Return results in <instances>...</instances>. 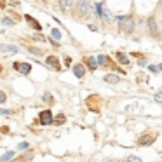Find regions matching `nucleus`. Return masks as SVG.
Here are the masks:
<instances>
[{
  "instance_id": "nucleus-25",
  "label": "nucleus",
  "mask_w": 162,
  "mask_h": 162,
  "mask_svg": "<svg viewBox=\"0 0 162 162\" xmlns=\"http://www.w3.org/2000/svg\"><path fill=\"white\" fill-rule=\"evenodd\" d=\"M5 99H7V96H5V92H2V91H0V103H4Z\"/></svg>"
},
{
  "instance_id": "nucleus-14",
  "label": "nucleus",
  "mask_w": 162,
  "mask_h": 162,
  "mask_svg": "<svg viewBox=\"0 0 162 162\" xmlns=\"http://www.w3.org/2000/svg\"><path fill=\"white\" fill-rule=\"evenodd\" d=\"M24 19H26V21H28V23H30V24H32L35 30H40V24H38V23H37V21L32 18V16H24Z\"/></svg>"
},
{
  "instance_id": "nucleus-18",
  "label": "nucleus",
  "mask_w": 162,
  "mask_h": 162,
  "mask_svg": "<svg viewBox=\"0 0 162 162\" xmlns=\"http://www.w3.org/2000/svg\"><path fill=\"white\" fill-rule=\"evenodd\" d=\"M98 65H107V56H98Z\"/></svg>"
},
{
  "instance_id": "nucleus-3",
  "label": "nucleus",
  "mask_w": 162,
  "mask_h": 162,
  "mask_svg": "<svg viewBox=\"0 0 162 162\" xmlns=\"http://www.w3.org/2000/svg\"><path fill=\"white\" fill-rule=\"evenodd\" d=\"M96 11H98V16L103 19V21H107V23L112 21V19H110V14H108V11L103 7V4H98V5H96Z\"/></svg>"
},
{
  "instance_id": "nucleus-33",
  "label": "nucleus",
  "mask_w": 162,
  "mask_h": 162,
  "mask_svg": "<svg viewBox=\"0 0 162 162\" xmlns=\"http://www.w3.org/2000/svg\"><path fill=\"white\" fill-rule=\"evenodd\" d=\"M0 73H2V65H0Z\"/></svg>"
},
{
  "instance_id": "nucleus-15",
  "label": "nucleus",
  "mask_w": 162,
  "mask_h": 162,
  "mask_svg": "<svg viewBox=\"0 0 162 162\" xmlns=\"http://www.w3.org/2000/svg\"><path fill=\"white\" fill-rule=\"evenodd\" d=\"M138 143H140V145H150V143H152V136H141Z\"/></svg>"
},
{
  "instance_id": "nucleus-7",
  "label": "nucleus",
  "mask_w": 162,
  "mask_h": 162,
  "mask_svg": "<svg viewBox=\"0 0 162 162\" xmlns=\"http://www.w3.org/2000/svg\"><path fill=\"white\" fill-rule=\"evenodd\" d=\"M73 73H75V77L82 78V77H84V73H86V68H84V65H75V66H73Z\"/></svg>"
},
{
  "instance_id": "nucleus-10",
  "label": "nucleus",
  "mask_w": 162,
  "mask_h": 162,
  "mask_svg": "<svg viewBox=\"0 0 162 162\" xmlns=\"http://www.w3.org/2000/svg\"><path fill=\"white\" fill-rule=\"evenodd\" d=\"M105 80H107L108 84H119V82H120V78H119L117 75H112V73L105 77Z\"/></svg>"
},
{
  "instance_id": "nucleus-19",
  "label": "nucleus",
  "mask_w": 162,
  "mask_h": 162,
  "mask_svg": "<svg viewBox=\"0 0 162 162\" xmlns=\"http://www.w3.org/2000/svg\"><path fill=\"white\" fill-rule=\"evenodd\" d=\"M5 26H14V21L12 19H9V18H4V21H2Z\"/></svg>"
},
{
  "instance_id": "nucleus-6",
  "label": "nucleus",
  "mask_w": 162,
  "mask_h": 162,
  "mask_svg": "<svg viewBox=\"0 0 162 162\" xmlns=\"http://www.w3.org/2000/svg\"><path fill=\"white\" fill-rule=\"evenodd\" d=\"M148 28H150V35H152V37L159 35V32H157V24H155V18L148 19Z\"/></svg>"
},
{
  "instance_id": "nucleus-24",
  "label": "nucleus",
  "mask_w": 162,
  "mask_h": 162,
  "mask_svg": "<svg viewBox=\"0 0 162 162\" xmlns=\"http://www.w3.org/2000/svg\"><path fill=\"white\" fill-rule=\"evenodd\" d=\"M155 101H157V103H162V91L155 94Z\"/></svg>"
},
{
  "instance_id": "nucleus-28",
  "label": "nucleus",
  "mask_w": 162,
  "mask_h": 162,
  "mask_svg": "<svg viewBox=\"0 0 162 162\" xmlns=\"http://www.w3.org/2000/svg\"><path fill=\"white\" fill-rule=\"evenodd\" d=\"M159 70V66H155V65H150V72H157Z\"/></svg>"
},
{
  "instance_id": "nucleus-26",
  "label": "nucleus",
  "mask_w": 162,
  "mask_h": 162,
  "mask_svg": "<svg viewBox=\"0 0 162 162\" xmlns=\"http://www.w3.org/2000/svg\"><path fill=\"white\" fill-rule=\"evenodd\" d=\"M19 150H24V148H28V143L24 141V143H19V146H18Z\"/></svg>"
},
{
  "instance_id": "nucleus-23",
  "label": "nucleus",
  "mask_w": 162,
  "mask_h": 162,
  "mask_svg": "<svg viewBox=\"0 0 162 162\" xmlns=\"http://www.w3.org/2000/svg\"><path fill=\"white\" fill-rule=\"evenodd\" d=\"M44 101H47V103H53V96H51V94H44Z\"/></svg>"
},
{
  "instance_id": "nucleus-16",
  "label": "nucleus",
  "mask_w": 162,
  "mask_h": 162,
  "mask_svg": "<svg viewBox=\"0 0 162 162\" xmlns=\"http://www.w3.org/2000/svg\"><path fill=\"white\" fill-rule=\"evenodd\" d=\"M117 59H119V63H122V65H127V63H129V59H127L124 54H117Z\"/></svg>"
},
{
  "instance_id": "nucleus-32",
  "label": "nucleus",
  "mask_w": 162,
  "mask_h": 162,
  "mask_svg": "<svg viewBox=\"0 0 162 162\" xmlns=\"http://www.w3.org/2000/svg\"><path fill=\"white\" fill-rule=\"evenodd\" d=\"M159 70H162V65H159Z\"/></svg>"
},
{
  "instance_id": "nucleus-5",
  "label": "nucleus",
  "mask_w": 162,
  "mask_h": 162,
  "mask_svg": "<svg viewBox=\"0 0 162 162\" xmlns=\"http://www.w3.org/2000/svg\"><path fill=\"white\" fill-rule=\"evenodd\" d=\"M51 122H53V113H51L49 110L42 112V113H40V124L47 126V124H51Z\"/></svg>"
},
{
  "instance_id": "nucleus-21",
  "label": "nucleus",
  "mask_w": 162,
  "mask_h": 162,
  "mask_svg": "<svg viewBox=\"0 0 162 162\" xmlns=\"http://www.w3.org/2000/svg\"><path fill=\"white\" fill-rule=\"evenodd\" d=\"M51 35L54 37V40H59V38H61V33H59L58 30H53V32H51Z\"/></svg>"
},
{
  "instance_id": "nucleus-27",
  "label": "nucleus",
  "mask_w": 162,
  "mask_h": 162,
  "mask_svg": "<svg viewBox=\"0 0 162 162\" xmlns=\"http://www.w3.org/2000/svg\"><path fill=\"white\" fill-rule=\"evenodd\" d=\"M12 112L11 110H0V115H11Z\"/></svg>"
},
{
  "instance_id": "nucleus-30",
  "label": "nucleus",
  "mask_w": 162,
  "mask_h": 162,
  "mask_svg": "<svg viewBox=\"0 0 162 162\" xmlns=\"http://www.w3.org/2000/svg\"><path fill=\"white\" fill-rule=\"evenodd\" d=\"M9 2H11L12 5H18V4H19V0H9Z\"/></svg>"
},
{
  "instance_id": "nucleus-2",
  "label": "nucleus",
  "mask_w": 162,
  "mask_h": 162,
  "mask_svg": "<svg viewBox=\"0 0 162 162\" xmlns=\"http://www.w3.org/2000/svg\"><path fill=\"white\" fill-rule=\"evenodd\" d=\"M77 9L80 16H87L89 14V4L86 0H77Z\"/></svg>"
},
{
  "instance_id": "nucleus-1",
  "label": "nucleus",
  "mask_w": 162,
  "mask_h": 162,
  "mask_svg": "<svg viewBox=\"0 0 162 162\" xmlns=\"http://www.w3.org/2000/svg\"><path fill=\"white\" fill-rule=\"evenodd\" d=\"M117 23H119V28L122 32H132V28H134V21H132V18H129V16H119L117 18Z\"/></svg>"
},
{
  "instance_id": "nucleus-17",
  "label": "nucleus",
  "mask_w": 162,
  "mask_h": 162,
  "mask_svg": "<svg viewBox=\"0 0 162 162\" xmlns=\"http://www.w3.org/2000/svg\"><path fill=\"white\" fill-rule=\"evenodd\" d=\"M126 161H127V162H143L141 159H140V157H136V155H129Z\"/></svg>"
},
{
  "instance_id": "nucleus-8",
  "label": "nucleus",
  "mask_w": 162,
  "mask_h": 162,
  "mask_svg": "<svg viewBox=\"0 0 162 162\" xmlns=\"http://www.w3.org/2000/svg\"><path fill=\"white\" fill-rule=\"evenodd\" d=\"M45 61H47V65H49V66H54L56 70H59V61H58V58H56V56H49Z\"/></svg>"
},
{
  "instance_id": "nucleus-4",
  "label": "nucleus",
  "mask_w": 162,
  "mask_h": 162,
  "mask_svg": "<svg viewBox=\"0 0 162 162\" xmlns=\"http://www.w3.org/2000/svg\"><path fill=\"white\" fill-rule=\"evenodd\" d=\"M14 70H18L23 75H28V73L32 72V66L28 63H14Z\"/></svg>"
},
{
  "instance_id": "nucleus-22",
  "label": "nucleus",
  "mask_w": 162,
  "mask_h": 162,
  "mask_svg": "<svg viewBox=\"0 0 162 162\" xmlns=\"http://www.w3.org/2000/svg\"><path fill=\"white\" fill-rule=\"evenodd\" d=\"M54 122H56V124H63V122H65V115H58Z\"/></svg>"
},
{
  "instance_id": "nucleus-12",
  "label": "nucleus",
  "mask_w": 162,
  "mask_h": 162,
  "mask_svg": "<svg viewBox=\"0 0 162 162\" xmlns=\"http://www.w3.org/2000/svg\"><path fill=\"white\" fill-rule=\"evenodd\" d=\"M12 157H14V152H12V150H11V152H5V153L0 157V162H9Z\"/></svg>"
},
{
  "instance_id": "nucleus-31",
  "label": "nucleus",
  "mask_w": 162,
  "mask_h": 162,
  "mask_svg": "<svg viewBox=\"0 0 162 162\" xmlns=\"http://www.w3.org/2000/svg\"><path fill=\"white\" fill-rule=\"evenodd\" d=\"M103 162H113V161H110V159H107V161H103Z\"/></svg>"
},
{
  "instance_id": "nucleus-9",
  "label": "nucleus",
  "mask_w": 162,
  "mask_h": 162,
  "mask_svg": "<svg viewBox=\"0 0 162 162\" xmlns=\"http://www.w3.org/2000/svg\"><path fill=\"white\" fill-rule=\"evenodd\" d=\"M59 5H61L63 11H68V9H72L73 0H59Z\"/></svg>"
},
{
  "instance_id": "nucleus-29",
  "label": "nucleus",
  "mask_w": 162,
  "mask_h": 162,
  "mask_svg": "<svg viewBox=\"0 0 162 162\" xmlns=\"http://www.w3.org/2000/svg\"><path fill=\"white\" fill-rule=\"evenodd\" d=\"M138 65H140V66H145V65H146V61H145V59H140V61H138Z\"/></svg>"
},
{
  "instance_id": "nucleus-13",
  "label": "nucleus",
  "mask_w": 162,
  "mask_h": 162,
  "mask_svg": "<svg viewBox=\"0 0 162 162\" xmlns=\"http://www.w3.org/2000/svg\"><path fill=\"white\" fill-rule=\"evenodd\" d=\"M87 66H89L91 70H96V68H98V59H94V58H87Z\"/></svg>"
},
{
  "instance_id": "nucleus-20",
  "label": "nucleus",
  "mask_w": 162,
  "mask_h": 162,
  "mask_svg": "<svg viewBox=\"0 0 162 162\" xmlns=\"http://www.w3.org/2000/svg\"><path fill=\"white\" fill-rule=\"evenodd\" d=\"M30 53L35 54V56H42V51H40V49H37V47H30Z\"/></svg>"
},
{
  "instance_id": "nucleus-11",
  "label": "nucleus",
  "mask_w": 162,
  "mask_h": 162,
  "mask_svg": "<svg viewBox=\"0 0 162 162\" xmlns=\"http://www.w3.org/2000/svg\"><path fill=\"white\" fill-rule=\"evenodd\" d=\"M0 51H4V53H18V47L16 45H0Z\"/></svg>"
}]
</instances>
